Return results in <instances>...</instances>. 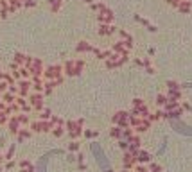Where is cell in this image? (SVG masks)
<instances>
[{"label":"cell","mask_w":192,"mask_h":172,"mask_svg":"<svg viewBox=\"0 0 192 172\" xmlns=\"http://www.w3.org/2000/svg\"><path fill=\"white\" fill-rule=\"evenodd\" d=\"M84 2H86V4H92V0H84Z\"/></svg>","instance_id":"9"},{"label":"cell","mask_w":192,"mask_h":172,"mask_svg":"<svg viewBox=\"0 0 192 172\" xmlns=\"http://www.w3.org/2000/svg\"><path fill=\"white\" fill-rule=\"evenodd\" d=\"M92 153L95 154V158H97V161H99V165H100V169L102 170H106V172H111V167H109V160L106 158V154L102 153V149H100L95 142L92 144Z\"/></svg>","instance_id":"1"},{"label":"cell","mask_w":192,"mask_h":172,"mask_svg":"<svg viewBox=\"0 0 192 172\" xmlns=\"http://www.w3.org/2000/svg\"><path fill=\"white\" fill-rule=\"evenodd\" d=\"M135 20H136V22H140L142 25H145V27H147V29L151 31V32H154V31H156V27H154V25H151V24L147 22V20H144V18H140L138 15H135Z\"/></svg>","instance_id":"4"},{"label":"cell","mask_w":192,"mask_h":172,"mask_svg":"<svg viewBox=\"0 0 192 172\" xmlns=\"http://www.w3.org/2000/svg\"><path fill=\"white\" fill-rule=\"evenodd\" d=\"M151 170H153V172H160V165L153 163V165H151Z\"/></svg>","instance_id":"8"},{"label":"cell","mask_w":192,"mask_h":172,"mask_svg":"<svg viewBox=\"0 0 192 172\" xmlns=\"http://www.w3.org/2000/svg\"><path fill=\"white\" fill-rule=\"evenodd\" d=\"M171 124L176 127V131H180V133H183V135H192V127H189V126L181 124L178 118H172V120H171Z\"/></svg>","instance_id":"2"},{"label":"cell","mask_w":192,"mask_h":172,"mask_svg":"<svg viewBox=\"0 0 192 172\" xmlns=\"http://www.w3.org/2000/svg\"><path fill=\"white\" fill-rule=\"evenodd\" d=\"M50 4H52V11H58L59 6H61V0H49Z\"/></svg>","instance_id":"6"},{"label":"cell","mask_w":192,"mask_h":172,"mask_svg":"<svg viewBox=\"0 0 192 172\" xmlns=\"http://www.w3.org/2000/svg\"><path fill=\"white\" fill-rule=\"evenodd\" d=\"M22 172H33V167L29 165V161H22Z\"/></svg>","instance_id":"5"},{"label":"cell","mask_w":192,"mask_h":172,"mask_svg":"<svg viewBox=\"0 0 192 172\" xmlns=\"http://www.w3.org/2000/svg\"><path fill=\"white\" fill-rule=\"evenodd\" d=\"M178 11L180 13H183V15H187V13H190V9H192V2L190 0H181L180 4H178Z\"/></svg>","instance_id":"3"},{"label":"cell","mask_w":192,"mask_h":172,"mask_svg":"<svg viewBox=\"0 0 192 172\" xmlns=\"http://www.w3.org/2000/svg\"><path fill=\"white\" fill-rule=\"evenodd\" d=\"M181 0H167V4L169 6H172V7H178V4H180Z\"/></svg>","instance_id":"7"}]
</instances>
